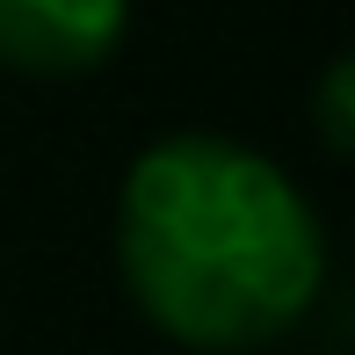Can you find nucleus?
Instances as JSON below:
<instances>
[{
  "label": "nucleus",
  "instance_id": "nucleus-3",
  "mask_svg": "<svg viewBox=\"0 0 355 355\" xmlns=\"http://www.w3.org/2000/svg\"><path fill=\"white\" fill-rule=\"evenodd\" d=\"M319 138H327V153H348L355 138V116H348V58H334L327 73H319Z\"/></svg>",
  "mask_w": 355,
  "mask_h": 355
},
{
  "label": "nucleus",
  "instance_id": "nucleus-1",
  "mask_svg": "<svg viewBox=\"0 0 355 355\" xmlns=\"http://www.w3.org/2000/svg\"><path fill=\"white\" fill-rule=\"evenodd\" d=\"M116 276L153 334L247 355L319 304L327 225L268 153L225 131H167L116 189Z\"/></svg>",
  "mask_w": 355,
  "mask_h": 355
},
{
  "label": "nucleus",
  "instance_id": "nucleus-2",
  "mask_svg": "<svg viewBox=\"0 0 355 355\" xmlns=\"http://www.w3.org/2000/svg\"><path fill=\"white\" fill-rule=\"evenodd\" d=\"M131 0H0V66L29 80H80L109 66Z\"/></svg>",
  "mask_w": 355,
  "mask_h": 355
}]
</instances>
